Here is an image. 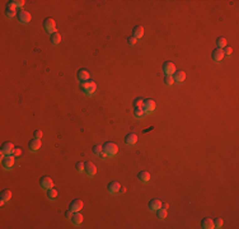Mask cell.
<instances>
[{
	"label": "cell",
	"instance_id": "6da1fadb",
	"mask_svg": "<svg viewBox=\"0 0 239 229\" xmlns=\"http://www.w3.org/2000/svg\"><path fill=\"white\" fill-rule=\"evenodd\" d=\"M80 89L84 94L87 96H92L95 90H97V84L94 80H87V82H82L80 84Z\"/></svg>",
	"mask_w": 239,
	"mask_h": 229
},
{
	"label": "cell",
	"instance_id": "7a4b0ae2",
	"mask_svg": "<svg viewBox=\"0 0 239 229\" xmlns=\"http://www.w3.org/2000/svg\"><path fill=\"white\" fill-rule=\"evenodd\" d=\"M102 148H103V153H102V157H103V158L107 157V155L113 157V155H116L117 152H118V146H117V144L111 143V141L104 143V144L102 145Z\"/></svg>",
	"mask_w": 239,
	"mask_h": 229
},
{
	"label": "cell",
	"instance_id": "3957f363",
	"mask_svg": "<svg viewBox=\"0 0 239 229\" xmlns=\"http://www.w3.org/2000/svg\"><path fill=\"white\" fill-rule=\"evenodd\" d=\"M43 28L47 33H55L56 32V23L52 18H46L43 20Z\"/></svg>",
	"mask_w": 239,
	"mask_h": 229
},
{
	"label": "cell",
	"instance_id": "277c9868",
	"mask_svg": "<svg viewBox=\"0 0 239 229\" xmlns=\"http://www.w3.org/2000/svg\"><path fill=\"white\" fill-rule=\"evenodd\" d=\"M162 70L165 75H173L176 73V66L172 61H165L162 66Z\"/></svg>",
	"mask_w": 239,
	"mask_h": 229
},
{
	"label": "cell",
	"instance_id": "5b68a950",
	"mask_svg": "<svg viewBox=\"0 0 239 229\" xmlns=\"http://www.w3.org/2000/svg\"><path fill=\"white\" fill-rule=\"evenodd\" d=\"M142 109H144L145 113H151L155 109V101L154 99H144V103H142Z\"/></svg>",
	"mask_w": 239,
	"mask_h": 229
},
{
	"label": "cell",
	"instance_id": "8992f818",
	"mask_svg": "<svg viewBox=\"0 0 239 229\" xmlns=\"http://www.w3.org/2000/svg\"><path fill=\"white\" fill-rule=\"evenodd\" d=\"M14 158L15 157H13L12 154L5 155L4 158H2V166H3L4 169H10L14 166Z\"/></svg>",
	"mask_w": 239,
	"mask_h": 229
},
{
	"label": "cell",
	"instance_id": "52a82bcc",
	"mask_svg": "<svg viewBox=\"0 0 239 229\" xmlns=\"http://www.w3.org/2000/svg\"><path fill=\"white\" fill-rule=\"evenodd\" d=\"M31 19H32L31 13H28L27 10H19L18 12V20L20 23H23V24H27V23H29Z\"/></svg>",
	"mask_w": 239,
	"mask_h": 229
},
{
	"label": "cell",
	"instance_id": "ba28073f",
	"mask_svg": "<svg viewBox=\"0 0 239 229\" xmlns=\"http://www.w3.org/2000/svg\"><path fill=\"white\" fill-rule=\"evenodd\" d=\"M40 186L42 189H45V190H49V189H51L54 186V182L49 176H43V177L40 178Z\"/></svg>",
	"mask_w": 239,
	"mask_h": 229
},
{
	"label": "cell",
	"instance_id": "9c48e42d",
	"mask_svg": "<svg viewBox=\"0 0 239 229\" xmlns=\"http://www.w3.org/2000/svg\"><path fill=\"white\" fill-rule=\"evenodd\" d=\"M13 150H14V144H13V143H10V141L4 143L3 146H2V158H4L5 155L12 154Z\"/></svg>",
	"mask_w": 239,
	"mask_h": 229
},
{
	"label": "cell",
	"instance_id": "30bf717a",
	"mask_svg": "<svg viewBox=\"0 0 239 229\" xmlns=\"http://www.w3.org/2000/svg\"><path fill=\"white\" fill-rule=\"evenodd\" d=\"M69 209L70 210H73V211H80L83 209V201L80 199H75L70 202L69 205Z\"/></svg>",
	"mask_w": 239,
	"mask_h": 229
},
{
	"label": "cell",
	"instance_id": "8fae6325",
	"mask_svg": "<svg viewBox=\"0 0 239 229\" xmlns=\"http://www.w3.org/2000/svg\"><path fill=\"white\" fill-rule=\"evenodd\" d=\"M84 171L89 177H93L95 174V172H97V168H95V166L92 162H87V163H84Z\"/></svg>",
	"mask_w": 239,
	"mask_h": 229
},
{
	"label": "cell",
	"instance_id": "7c38bea8",
	"mask_svg": "<svg viewBox=\"0 0 239 229\" xmlns=\"http://www.w3.org/2000/svg\"><path fill=\"white\" fill-rule=\"evenodd\" d=\"M77 77H78V79L80 82H87V80H89L90 74H89V72L87 70V69H79L78 73H77Z\"/></svg>",
	"mask_w": 239,
	"mask_h": 229
},
{
	"label": "cell",
	"instance_id": "4fadbf2b",
	"mask_svg": "<svg viewBox=\"0 0 239 229\" xmlns=\"http://www.w3.org/2000/svg\"><path fill=\"white\" fill-rule=\"evenodd\" d=\"M148 206H149V209H150V210L157 211V210H159V209L162 208V201L158 200V199H151V200L149 201Z\"/></svg>",
	"mask_w": 239,
	"mask_h": 229
},
{
	"label": "cell",
	"instance_id": "5bb4252c",
	"mask_svg": "<svg viewBox=\"0 0 239 229\" xmlns=\"http://www.w3.org/2000/svg\"><path fill=\"white\" fill-rule=\"evenodd\" d=\"M120 187H121V185L117 182V181H112L108 183V186H107V190L109 194H116L120 191Z\"/></svg>",
	"mask_w": 239,
	"mask_h": 229
},
{
	"label": "cell",
	"instance_id": "9a60e30c",
	"mask_svg": "<svg viewBox=\"0 0 239 229\" xmlns=\"http://www.w3.org/2000/svg\"><path fill=\"white\" fill-rule=\"evenodd\" d=\"M211 57H212V60H214V61H216V62L221 61V60L224 59L223 50H221V49H215V50L212 51V54H211Z\"/></svg>",
	"mask_w": 239,
	"mask_h": 229
},
{
	"label": "cell",
	"instance_id": "2e32d148",
	"mask_svg": "<svg viewBox=\"0 0 239 229\" xmlns=\"http://www.w3.org/2000/svg\"><path fill=\"white\" fill-rule=\"evenodd\" d=\"M15 14H17V8L9 2V3L7 4V8H5V15H7L8 18H13Z\"/></svg>",
	"mask_w": 239,
	"mask_h": 229
},
{
	"label": "cell",
	"instance_id": "e0dca14e",
	"mask_svg": "<svg viewBox=\"0 0 239 229\" xmlns=\"http://www.w3.org/2000/svg\"><path fill=\"white\" fill-rule=\"evenodd\" d=\"M71 221L75 225H80L83 223V214L80 211H74L73 215H71Z\"/></svg>",
	"mask_w": 239,
	"mask_h": 229
},
{
	"label": "cell",
	"instance_id": "ac0fdd59",
	"mask_svg": "<svg viewBox=\"0 0 239 229\" xmlns=\"http://www.w3.org/2000/svg\"><path fill=\"white\" fill-rule=\"evenodd\" d=\"M137 141V135L136 134H127L125 136V143L126 145H135Z\"/></svg>",
	"mask_w": 239,
	"mask_h": 229
},
{
	"label": "cell",
	"instance_id": "d6986e66",
	"mask_svg": "<svg viewBox=\"0 0 239 229\" xmlns=\"http://www.w3.org/2000/svg\"><path fill=\"white\" fill-rule=\"evenodd\" d=\"M132 36L137 40V38H141L142 36H144V28H142L141 26H136V27H134V29H132Z\"/></svg>",
	"mask_w": 239,
	"mask_h": 229
},
{
	"label": "cell",
	"instance_id": "ffe728a7",
	"mask_svg": "<svg viewBox=\"0 0 239 229\" xmlns=\"http://www.w3.org/2000/svg\"><path fill=\"white\" fill-rule=\"evenodd\" d=\"M172 77H173V80H174V82H177V83H182V82L186 79V73L179 70V72H176Z\"/></svg>",
	"mask_w": 239,
	"mask_h": 229
},
{
	"label": "cell",
	"instance_id": "44dd1931",
	"mask_svg": "<svg viewBox=\"0 0 239 229\" xmlns=\"http://www.w3.org/2000/svg\"><path fill=\"white\" fill-rule=\"evenodd\" d=\"M201 226H202L204 229H212V228H215V226H214V221H212L210 218H204V219L201 220Z\"/></svg>",
	"mask_w": 239,
	"mask_h": 229
},
{
	"label": "cell",
	"instance_id": "7402d4cb",
	"mask_svg": "<svg viewBox=\"0 0 239 229\" xmlns=\"http://www.w3.org/2000/svg\"><path fill=\"white\" fill-rule=\"evenodd\" d=\"M137 178L141 181V182H148L149 179H150V173L148 172V171H140L139 172V174H137Z\"/></svg>",
	"mask_w": 239,
	"mask_h": 229
},
{
	"label": "cell",
	"instance_id": "603a6c76",
	"mask_svg": "<svg viewBox=\"0 0 239 229\" xmlns=\"http://www.w3.org/2000/svg\"><path fill=\"white\" fill-rule=\"evenodd\" d=\"M41 148V140L40 139H33L29 141V149L32 152H37Z\"/></svg>",
	"mask_w": 239,
	"mask_h": 229
},
{
	"label": "cell",
	"instance_id": "cb8c5ba5",
	"mask_svg": "<svg viewBox=\"0 0 239 229\" xmlns=\"http://www.w3.org/2000/svg\"><path fill=\"white\" fill-rule=\"evenodd\" d=\"M50 40H51V42H52L54 45H59L60 41H61V36H60L59 32H55V33H52V35L50 36Z\"/></svg>",
	"mask_w": 239,
	"mask_h": 229
},
{
	"label": "cell",
	"instance_id": "d4e9b609",
	"mask_svg": "<svg viewBox=\"0 0 239 229\" xmlns=\"http://www.w3.org/2000/svg\"><path fill=\"white\" fill-rule=\"evenodd\" d=\"M47 197H49L50 200H55L57 197V190L54 189V187L49 189V190H47Z\"/></svg>",
	"mask_w": 239,
	"mask_h": 229
},
{
	"label": "cell",
	"instance_id": "484cf974",
	"mask_svg": "<svg viewBox=\"0 0 239 229\" xmlns=\"http://www.w3.org/2000/svg\"><path fill=\"white\" fill-rule=\"evenodd\" d=\"M145 114V112H144V109H142V107H135V109H134V116L136 117V119H141L142 116Z\"/></svg>",
	"mask_w": 239,
	"mask_h": 229
},
{
	"label": "cell",
	"instance_id": "4316f807",
	"mask_svg": "<svg viewBox=\"0 0 239 229\" xmlns=\"http://www.w3.org/2000/svg\"><path fill=\"white\" fill-rule=\"evenodd\" d=\"M216 46H218V49H224L225 46H226V40L224 38V37H219L218 40H216Z\"/></svg>",
	"mask_w": 239,
	"mask_h": 229
},
{
	"label": "cell",
	"instance_id": "83f0119b",
	"mask_svg": "<svg viewBox=\"0 0 239 229\" xmlns=\"http://www.w3.org/2000/svg\"><path fill=\"white\" fill-rule=\"evenodd\" d=\"M2 199L5 200V201H9L12 199V191L10 190H4L2 192Z\"/></svg>",
	"mask_w": 239,
	"mask_h": 229
},
{
	"label": "cell",
	"instance_id": "f1b7e54d",
	"mask_svg": "<svg viewBox=\"0 0 239 229\" xmlns=\"http://www.w3.org/2000/svg\"><path fill=\"white\" fill-rule=\"evenodd\" d=\"M92 150H93V153L95 155H102V153H103V148L101 145H94Z\"/></svg>",
	"mask_w": 239,
	"mask_h": 229
},
{
	"label": "cell",
	"instance_id": "f546056e",
	"mask_svg": "<svg viewBox=\"0 0 239 229\" xmlns=\"http://www.w3.org/2000/svg\"><path fill=\"white\" fill-rule=\"evenodd\" d=\"M157 211H158V218H159V219H165V218H167V209L160 208V209L157 210Z\"/></svg>",
	"mask_w": 239,
	"mask_h": 229
},
{
	"label": "cell",
	"instance_id": "4dcf8cb0",
	"mask_svg": "<svg viewBox=\"0 0 239 229\" xmlns=\"http://www.w3.org/2000/svg\"><path fill=\"white\" fill-rule=\"evenodd\" d=\"M15 8H22L23 5H24V0H12V2H10Z\"/></svg>",
	"mask_w": 239,
	"mask_h": 229
},
{
	"label": "cell",
	"instance_id": "1f68e13d",
	"mask_svg": "<svg viewBox=\"0 0 239 229\" xmlns=\"http://www.w3.org/2000/svg\"><path fill=\"white\" fill-rule=\"evenodd\" d=\"M174 83V80H173V77L172 75H165L164 77V84L165 85H172Z\"/></svg>",
	"mask_w": 239,
	"mask_h": 229
},
{
	"label": "cell",
	"instance_id": "d6a6232c",
	"mask_svg": "<svg viewBox=\"0 0 239 229\" xmlns=\"http://www.w3.org/2000/svg\"><path fill=\"white\" fill-rule=\"evenodd\" d=\"M212 221H214V226H215V228H221L223 224H224V221H223L221 218H216V219H214Z\"/></svg>",
	"mask_w": 239,
	"mask_h": 229
},
{
	"label": "cell",
	"instance_id": "836d02e7",
	"mask_svg": "<svg viewBox=\"0 0 239 229\" xmlns=\"http://www.w3.org/2000/svg\"><path fill=\"white\" fill-rule=\"evenodd\" d=\"M223 54H224V56H231V54H233L231 47H229V46H225V47L223 49Z\"/></svg>",
	"mask_w": 239,
	"mask_h": 229
},
{
	"label": "cell",
	"instance_id": "e575fe53",
	"mask_svg": "<svg viewBox=\"0 0 239 229\" xmlns=\"http://www.w3.org/2000/svg\"><path fill=\"white\" fill-rule=\"evenodd\" d=\"M142 103H144V99H141L140 97L136 98V99H134V102H132L134 107H142Z\"/></svg>",
	"mask_w": 239,
	"mask_h": 229
},
{
	"label": "cell",
	"instance_id": "d590c367",
	"mask_svg": "<svg viewBox=\"0 0 239 229\" xmlns=\"http://www.w3.org/2000/svg\"><path fill=\"white\" fill-rule=\"evenodd\" d=\"M20 154H22V149L20 148H14V150L12 152V155L15 157V158H18Z\"/></svg>",
	"mask_w": 239,
	"mask_h": 229
},
{
	"label": "cell",
	"instance_id": "8d00e7d4",
	"mask_svg": "<svg viewBox=\"0 0 239 229\" xmlns=\"http://www.w3.org/2000/svg\"><path fill=\"white\" fill-rule=\"evenodd\" d=\"M33 136H35V139H41V137H42V131L41 130H36L33 132Z\"/></svg>",
	"mask_w": 239,
	"mask_h": 229
},
{
	"label": "cell",
	"instance_id": "74e56055",
	"mask_svg": "<svg viewBox=\"0 0 239 229\" xmlns=\"http://www.w3.org/2000/svg\"><path fill=\"white\" fill-rule=\"evenodd\" d=\"M75 168H77V171L78 172H83L84 171V163H77V166H75Z\"/></svg>",
	"mask_w": 239,
	"mask_h": 229
},
{
	"label": "cell",
	"instance_id": "f35d334b",
	"mask_svg": "<svg viewBox=\"0 0 239 229\" xmlns=\"http://www.w3.org/2000/svg\"><path fill=\"white\" fill-rule=\"evenodd\" d=\"M127 42H129V43H130L131 46H134V45L136 43V38H135L134 36H130V37L127 38Z\"/></svg>",
	"mask_w": 239,
	"mask_h": 229
},
{
	"label": "cell",
	"instance_id": "ab89813d",
	"mask_svg": "<svg viewBox=\"0 0 239 229\" xmlns=\"http://www.w3.org/2000/svg\"><path fill=\"white\" fill-rule=\"evenodd\" d=\"M73 213H74V211H73V210H70V209H69V210H66V211H65V218H67V219H69V218H71Z\"/></svg>",
	"mask_w": 239,
	"mask_h": 229
},
{
	"label": "cell",
	"instance_id": "60d3db41",
	"mask_svg": "<svg viewBox=\"0 0 239 229\" xmlns=\"http://www.w3.org/2000/svg\"><path fill=\"white\" fill-rule=\"evenodd\" d=\"M162 208L168 209V208H169V204H168V202H162Z\"/></svg>",
	"mask_w": 239,
	"mask_h": 229
},
{
	"label": "cell",
	"instance_id": "b9f144b4",
	"mask_svg": "<svg viewBox=\"0 0 239 229\" xmlns=\"http://www.w3.org/2000/svg\"><path fill=\"white\" fill-rule=\"evenodd\" d=\"M120 191H121V192H122V194H124V192H125V191H126V189H125V187H120Z\"/></svg>",
	"mask_w": 239,
	"mask_h": 229
}]
</instances>
